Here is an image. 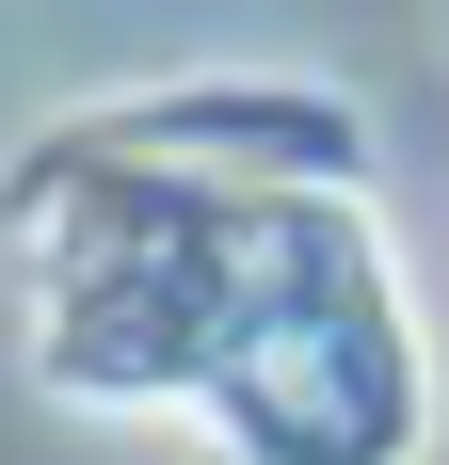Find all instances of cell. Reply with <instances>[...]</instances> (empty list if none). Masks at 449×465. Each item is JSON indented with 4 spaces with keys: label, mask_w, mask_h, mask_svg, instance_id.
<instances>
[{
    "label": "cell",
    "mask_w": 449,
    "mask_h": 465,
    "mask_svg": "<svg viewBox=\"0 0 449 465\" xmlns=\"http://www.w3.org/2000/svg\"><path fill=\"white\" fill-rule=\"evenodd\" d=\"M241 289L209 322V433L241 465H417L434 370H417L402 273L354 209H241Z\"/></svg>",
    "instance_id": "6da1fadb"
}]
</instances>
